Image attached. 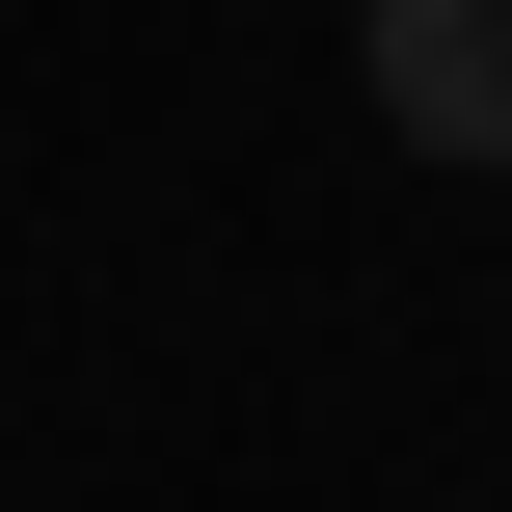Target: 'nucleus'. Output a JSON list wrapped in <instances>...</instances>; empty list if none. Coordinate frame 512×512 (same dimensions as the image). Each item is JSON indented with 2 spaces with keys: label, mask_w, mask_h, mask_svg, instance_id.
<instances>
[{
  "label": "nucleus",
  "mask_w": 512,
  "mask_h": 512,
  "mask_svg": "<svg viewBox=\"0 0 512 512\" xmlns=\"http://www.w3.org/2000/svg\"><path fill=\"white\" fill-rule=\"evenodd\" d=\"M351 54L432 162H512V0H351Z\"/></svg>",
  "instance_id": "obj_1"
}]
</instances>
